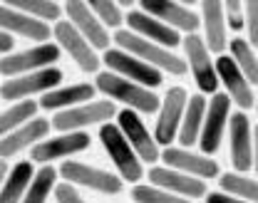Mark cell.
Instances as JSON below:
<instances>
[{"instance_id": "obj_4", "label": "cell", "mask_w": 258, "mask_h": 203, "mask_svg": "<svg viewBox=\"0 0 258 203\" xmlns=\"http://www.w3.org/2000/svg\"><path fill=\"white\" fill-rule=\"evenodd\" d=\"M117 117V107L112 99H92L87 104H80V107H72V109H64L57 112L50 124L55 132L67 134V132H82L87 127H95V124H109V119Z\"/></svg>"}, {"instance_id": "obj_31", "label": "cell", "mask_w": 258, "mask_h": 203, "mask_svg": "<svg viewBox=\"0 0 258 203\" xmlns=\"http://www.w3.org/2000/svg\"><path fill=\"white\" fill-rule=\"evenodd\" d=\"M40 104L32 99H25V102H15L10 104L5 112H0V139L8 134H13L15 129H20L23 124H28L30 119H35Z\"/></svg>"}, {"instance_id": "obj_42", "label": "cell", "mask_w": 258, "mask_h": 203, "mask_svg": "<svg viewBox=\"0 0 258 203\" xmlns=\"http://www.w3.org/2000/svg\"><path fill=\"white\" fill-rule=\"evenodd\" d=\"M256 112H258V102H256Z\"/></svg>"}, {"instance_id": "obj_1", "label": "cell", "mask_w": 258, "mask_h": 203, "mask_svg": "<svg viewBox=\"0 0 258 203\" xmlns=\"http://www.w3.org/2000/svg\"><path fill=\"white\" fill-rule=\"evenodd\" d=\"M95 87L97 92H102L107 99L119 102V104H124V109H132L137 114H157L161 107V99L152 89H147L137 82H129V79L109 72V69L97 74Z\"/></svg>"}, {"instance_id": "obj_2", "label": "cell", "mask_w": 258, "mask_h": 203, "mask_svg": "<svg viewBox=\"0 0 258 203\" xmlns=\"http://www.w3.org/2000/svg\"><path fill=\"white\" fill-rule=\"evenodd\" d=\"M112 40L117 42L119 50H124V52H129V55H134L137 60L152 65L154 69H159L161 74L169 72V74H174V77H181V74H186V69H189V65H186L184 57L174 55L171 50L161 47V45H157V42H149V40L134 35L132 30H124V28H122V30L114 33Z\"/></svg>"}, {"instance_id": "obj_28", "label": "cell", "mask_w": 258, "mask_h": 203, "mask_svg": "<svg viewBox=\"0 0 258 203\" xmlns=\"http://www.w3.org/2000/svg\"><path fill=\"white\" fill-rule=\"evenodd\" d=\"M228 55L236 62V67L243 72V77L251 84H258V52L251 47V42L246 37H233L228 42Z\"/></svg>"}, {"instance_id": "obj_25", "label": "cell", "mask_w": 258, "mask_h": 203, "mask_svg": "<svg viewBox=\"0 0 258 203\" xmlns=\"http://www.w3.org/2000/svg\"><path fill=\"white\" fill-rule=\"evenodd\" d=\"M97 94V87L90 82H80V84H70V87H57L47 94L40 97V109H47V112H64V109H72V107H80V104H87L92 102Z\"/></svg>"}, {"instance_id": "obj_7", "label": "cell", "mask_w": 258, "mask_h": 203, "mask_svg": "<svg viewBox=\"0 0 258 203\" xmlns=\"http://www.w3.org/2000/svg\"><path fill=\"white\" fill-rule=\"evenodd\" d=\"M184 52H186V65H189V72L194 74V82L196 87L201 89V94H216L219 92V74H216V60H211V52L204 42V37L196 35H186L184 37Z\"/></svg>"}, {"instance_id": "obj_10", "label": "cell", "mask_w": 258, "mask_h": 203, "mask_svg": "<svg viewBox=\"0 0 258 203\" xmlns=\"http://www.w3.org/2000/svg\"><path fill=\"white\" fill-rule=\"evenodd\" d=\"M231 104L233 102L228 99L226 92H216L211 99H209V107H206V119H204V129H201V136H199V149L204 156H214L219 149H221V141H224V134L228 129V119H231Z\"/></svg>"}, {"instance_id": "obj_6", "label": "cell", "mask_w": 258, "mask_h": 203, "mask_svg": "<svg viewBox=\"0 0 258 203\" xmlns=\"http://www.w3.org/2000/svg\"><path fill=\"white\" fill-rule=\"evenodd\" d=\"M57 171H60V176H62L67 183L90 188V191L102 193V196H117L124 188V181L117 173L97 169V166H90V164H82V161L67 159V161H62V166Z\"/></svg>"}, {"instance_id": "obj_21", "label": "cell", "mask_w": 258, "mask_h": 203, "mask_svg": "<svg viewBox=\"0 0 258 203\" xmlns=\"http://www.w3.org/2000/svg\"><path fill=\"white\" fill-rule=\"evenodd\" d=\"M124 23H127V30H132L134 35H139V37H144V40H149V42H157V45L166 47V50L179 47V45L184 42V37L176 33V30H171L169 25H164L161 20L147 15V13L139 10V8H132V10H129Z\"/></svg>"}, {"instance_id": "obj_8", "label": "cell", "mask_w": 258, "mask_h": 203, "mask_svg": "<svg viewBox=\"0 0 258 203\" xmlns=\"http://www.w3.org/2000/svg\"><path fill=\"white\" fill-rule=\"evenodd\" d=\"M186 104H189V92L184 87H169V92L161 99V107L157 112V124H154V139L159 146L166 149L176 141Z\"/></svg>"}, {"instance_id": "obj_24", "label": "cell", "mask_w": 258, "mask_h": 203, "mask_svg": "<svg viewBox=\"0 0 258 203\" xmlns=\"http://www.w3.org/2000/svg\"><path fill=\"white\" fill-rule=\"evenodd\" d=\"M50 119H42V117H35L30 119L28 124H23L20 129H15L13 134L3 136L0 139V159H13V156H18L20 151H25V149H32V146H37L40 141H45L47 134H50Z\"/></svg>"}, {"instance_id": "obj_27", "label": "cell", "mask_w": 258, "mask_h": 203, "mask_svg": "<svg viewBox=\"0 0 258 203\" xmlns=\"http://www.w3.org/2000/svg\"><path fill=\"white\" fill-rule=\"evenodd\" d=\"M32 176H35L32 161H18L10 169L3 188H0V203H23V198H25V193H28V188L32 183Z\"/></svg>"}, {"instance_id": "obj_11", "label": "cell", "mask_w": 258, "mask_h": 203, "mask_svg": "<svg viewBox=\"0 0 258 203\" xmlns=\"http://www.w3.org/2000/svg\"><path fill=\"white\" fill-rule=\"evenodd\" d=\"M52 37L57 42V47L70 55V60L82 69V72H90V74H99V65H102V57L97 55V50L82 37V35L75 30V25L70 20H60L52 25Z\"/></svg>"}, {"instance_id": "obj_3", "label": "cell", "mask_w": 258, "mask_h": 203, "mask_svg": "<svg viewBox=\"0 0 258 203\" xmlns=\"http://www.w3.org/2000/svg\"><path fill=\"white\" fill-rule=\"evenodd\" d=\"M99 141H102V146H104L109 161L114 164L117 176H119L122 181L137 186V183L144 178V164H142V159L137 156V151L129 146L127 136L122 134V129H119L117 124H112V122H109V124H102V127H99Z\"/></svg>"}, {"instance_id": "obj_22", "label": "cell", "mask_w": 258, "mask_h": 203, "mask_svg": "<svg viewBox=\"0 0 258 203\" xmlns=\"http://www.w3.org/2000/svg\"><path fill=\"white\" fill-rule=\"evenodd\" d=\"M0 30L8 33L10 37L18 35V37H25V40H32L37 45H45L50 42V35H52V28L47 23H40L30 15L10 8L8 3H0Z\"/></svg>"}, {"instance_id": "obj_36", "label": "cell", "mask_w": 258, "mask_h": 203, "mask_svg": "<svg viewBox=\"0 0 258 203\" xmlns=\"http://www.w3.org/2000/svg\"><path fill=\"white\" fill-rule=\"evenodd\" d=\"M246 8V30H248V42L251 47H258V0H248L243 3Z\"/></svg>"}, {"instance_id": "obj_40", "label": "cell", "mask_w": 258, "mask_h": 203, "mask_svg": "<svg viewBox=\"0 0 258 203\" xmlns=\"http://www.w3.org/2000/svg\"><path fill=\"white\" fill-rule=\"evenodd\" d=\"M253 171H256L258 178V124L253 127Z\"/></svg>"}, {"instance_id": "obj_34", "label": "cell", "mask_w": 258, "mask_h": 203, "mask_svg": "<svg viewBox=\"0 0 258 203\" xmlns=\"http://www.w3.org/2000/svg\"><path fill=\"white\" fill-rule=\"evenodd\" d=\"M132 201L134 203H191L189 198L174 196L164 188H157L152 183H137L132 188Z\"/></svg>"}, {"instance_id": "obj_41", "label": "cell", "mask_w": 258, "mask_h": 203, "mask_svg": "<svg viewBox=\"0 0 258 203\" xmlns=\"http://www.w3.org/2000/svg\"><path fill=\"white\" fill-rule=\"evenodd\" d=\"M8 173H10V166H8V161H5V159H0V188H3V183H5Z\"/></svg>"}, {"instance_id": "obj_26", "label": "cell", "mask_w": 258, "mask_h": 203, "mask_svg": "<svg viewBox=\"0 0 258 203\" xmlns=\"http://www.w3.org/2000/svg\"><path fill=\"white\" fill-rule=\"evenodd\" d=\"M206 107L209 99L204 94H191L189 104H186V112H184V122H181V129H179V146L184 149H191L194 144H199V136L204 129V119H206Z\"/></svg>"}, {"instance_id": "obj_20", "label": "cell", "mask_w": 258, "mask_h": 203, "mask_svg": "<svg viewBox=\"0 0 258 203\" xmlns=\"http://www.w3.org/2000/svg\"><path fill=\"white\" fill-rule=\"evenodd\" d=\"M149 183L164 188L174 196H181V198H206V181L201 178H194L189 173H181L176 169H169V166H149Z\"/></svg>"}, {"instance_id": "obj_15", "label": "cell", "mask_w": 258, "mask_h": 203, "mask_svg": "<svg viewBox=\"0 0 258 203\" xmlns=\"http://www.w3.org/2000/svg\"><path fill=\"white\" fill-rule=\"evenodd\" d=\"M139 10H144L147 15L161 20L164 25H169L171 30H176L179 35L181 33L196 35L199 28H201V15L194 13L189 5L176 3V0H142Z\"/></svg>"}, {"instance_id": "obj_9", "label": "cell", "mask_w": 258, "mask_h": 203, "mask_svg": "<svg viewBox=\"0 0 258 203\" xmlns=\"http://www.w3.org/2000/svg\"><path fill=\"white\" fill-rule=\"evenodd\" d=\"M62 77H64L62 69L47 67V69H40V72L23 74V77L5 79V82L0 84V99L25 102V99H30L32 94H47V92H52V89L60 87Z\"/></svg>"}, {"instance_id": "obj_19", "label": "cell", "mask_w": 258, "mask_h": 203, "mask_svg": "<svg viewBox=\"0 0 258 203\" xmlns=\"http://www.w3.org/2000/svg\"><path fill=\"white\" fill-rule=\"evenodd\" d=\"M161 161L169 169L189 173V176L201 178V181H209V178L219 176V164L211 156L196 154V151L184 149V146H166V149H161Z\"/></svg>"}, {"instance_id": "obj_29", "label": "cell", "mask_w": 258, "mask_h": 203, "mask_svg": "<svg viewBox=\"0 0 258 203\" xmlns=\"http://www.w3.org/2000/svg\"><path fill=\"white\" fill-rule=\"evenodd\" d=\"M8 5L25 13V15H30L35 20H40V23H47V25L60 23L64 13V8L55 0H8Z\"/></svg>"}, {"instance_id": "obj_32", "label": "cell", "mask_w": 258, "mask_h": 203, "mask_svg": "<svg viewBox=\"0 0 258 203\" xmlns=\"http://www.w3.org/2000/svg\"><path fill=\"white\" fill-rule=\"evenodd\" d=\"M57 178H60V171L52 169V164L37 169L23 203H47L50 193H55V188H57Z\"/></svg>"}, {"instance_id": "obj_23", "label": "cell", "mask_w": 258, "mask_h": 203, "mask_svg": "<svg viewBox=\"0 0 258 203\" xmlns=\"http://www.w3.org/2000/svg\"><path fill=\"white\" fill-rule=\"evenodd\" d=\"M201 28H204V42L211 55H226L228 47V25H226L224 3L219 0H201Z\"/></svg>"}, {"instance_id": "obj_13", "label": "cell", "mask_w": 258, "mask_h": 203, "mask_svg": "<svg viewBox=\"0 0 258 203\" xmlns=\"http://www.w3.org/2000/svg\"><path fill=\"white\" fill-rule=\"evenodd\" d=\"M102 62L107 65L109 72L124 77L129 82H137V84H142L147 89H157V87L164 84V74H161L159 69H154L152 65L137 60L134 55H129V52L119 50V47H109L102 55Z\"/></svg>"}, {"instance_id": "obj_30", "label": "cell", "mask_w": 258, "mask_h": 203, "mask_svg": "<svg viewBox=\"0 0 258 203\" xmlns=\"http://www.w3.org/2000/svg\"><path fill=\"white\" fill-rule=\"evenodd\" d=\"M219 186L228 196L243 198L248 203H258V178H251L248 173H236V171L221 173L219 176Z\"/></svg>"}, {"instance_id": "obj_17", "label": "cell", "mask_w": 258, "mask_h": 203, "mask_svg": "<svg viewBox=\"0 0 258 203\" xmlns=\"http://www.w3.org/2000/svg\"><path fill=\"white\" fill-rule=\"evenodd\" d=\"M216 74L219 82L224 84L228 99L238 107V112H248L256 107V94H253V84L243 77V72L236 67V62L231 60V55L216 57Z\"/></svg>"}, {"instance_id": "obj_12", "label": "cell", "mask_w": 258, "mask_h": 203, "mask_svg": "<svg viewBox=\"0 0 258 203\" xmlns=\"http://www.w3.org/2000/svg\"><path fill=\"white\" fill-rule=\"evenodd\" d=\"M117 127L122 129V134L127 136L129 146L137 151V156L142 159V164L157 166V161L161 159V146L154 139V132L147 129L142 114L132 112V109H122L117 112Z\"/></svg>"}, {"instance_id": "obj_5", "label": "cell", "mask_w": 258, "mask_h": 203, "mask_svg": "<svg viewBox=\"0 0 258 203\" xmlns=\"http://www.w3.org/2000/svg\"><path fill=\"white\" fill-rule=\"evenodd\" d=\"M60 55H62V50L57 47V42L32 45L23 52H10V55L0 57V74L5 79H13V77H23V74H30V72L55 67Z\"/></svg>"}, {"instance_id": "obj_33", "label": "cell", "mask_w": 258, "mask_h": 203, "mask_svg": "<svg viewBox=\"0 0 258 203\" xmlns=\"http://www.w3.org/2000/svg\"><path fill=\"white\" fill-rule=\"evenodd\" d=\"M87 5H90V10L99 18V23H102L107 30H114V33L122 30L127 15L122 13L119 3H114V0H90Z\"/></svg>"}, {"instance_id": "obj_38", "label": "cell", "mask_w": 258, "mask_h": 203, "mask_svg": "<svg viewBox=\"0 0 258 203\" xmlns=\"http://www.w3.org/2000/svg\"><path fill=\"white\" fill-rule=\"evenodd\" d=\"M206 203H248L243 201V198H236V196H228L224 191H211V193H206Z\"/></svg>"}, {"instance_id": "obj_37", "label": "cell", "mask_w": 258, "mask_h": 203, "mask_svg": "<svg viewBox=\"0 0 258 203\" xmlns=\"http://www.w3.org/2000/svg\"><path fill=\"white\" fill-rule=\"evenodd\" d=\"M52 196H55V201L57 203H87L82 196H80L77 186H72V183H67V181L57 183V188H55Z\"/></svg>"}, {"instance_id": "obj_14", "label": "cell", "mask_w": 258, "mask_h": 203, "mask_svg": "<svg viewBox=\"0 0 258 203\" xmlns=\"http://www.w3.org/2000/svg\"><path fill=\"white\" fill-rule=\"evenodd\" d=\"M228 159L236 173L253 169V124L246 112H233L228 119Z\"/></svg>"}, {"instance_id": "obj_18", "label": "cell", "mask_w": 258, "mask_h": 203, "mask_svg": "<svg viewBox=\"0 0 258 203\" xmlns=\"http://www.w3.org/2000/svg\"><path fill=\"white\" fill-rule=\"evenodd\" d=\"M64 15L75 25V30L82 35L95 50H102V52L109 50V42H112L109 30L99 23V18L90 10L87 3H82V0H67L64 3Z\"/></svg>"}, {"instance_id": "obj_16", "label": "cell", "mask_w": 258, "mask_h": 203, "mask_svg": "<svg viewBox=\"0 0 258 203\" xmlns=\"http://www.w3.org/2000/svg\"><path fill=\"white\" fill-rule=\"evenodd\" d=\"M85 149H90V134L87 132H67V134L47 136L45 141H40L37 146L30 149V161L32 164H52L57 159H70L75 154H82Z\"/></svg>"}, {"instance_id": "obj_39", "label": "cell", "mask_w": 258, "mask_h": 203, "mask_svg": "<svg viewBox=\"0 0 258 203\" xmlns=\"http://www.w3.org/2000/svg\"><path fill=\"white\" fill-rule=\"evenodd\" d=\"M13 45H15V40H13L8 33H3V30H0V55H3V57L13 52Z\"/></svg>"}, {"instance_id": "obj_35", "label": "cell", "mask_w": 258, "mask_h": 203, "mask_svg": "<svg viewBox=\"0 0 258 203\" xmlns=\"http://www.w3.org/2000/svg\"><path fill=\"white\" fill-rule=\"evenodd\" d=\"M224 13H226V25H228V30H233V33L246 30V8H243V3H238V0H226Z\"/></svg>"}]
</instances>
